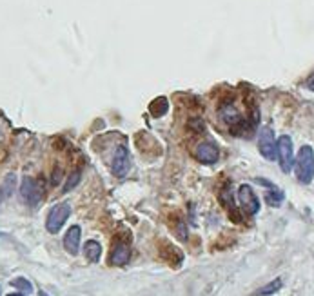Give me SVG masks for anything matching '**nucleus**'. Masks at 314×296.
Wrapping results in <instances>:
<instances>
[{"label": "nucleus", "mask_w": 314, "mask_h": 296, "mask_svg": "<svg viewBox=\"0 0 314 296\" xmlns=\"http://www.w3.org/2000/svg\"><path fill=\"white\" fill-rule=\"evenodd\" d=\"M294 171L296 178L301 184H310L314 178V149L310 146H301L298 151V156L294 160Z\"/></svg>", "instance_id": "f257e3e1"}, {"label": "nucleus", "mask_w": 314, "mask_h": 296, "mask_svg": "<svg viewBox=\"0 0 314 296\" xmlns=\"http://www.w3.org/2000/svg\"><path fill=\"white\" fill-rule=\"evenodd\" d=\"M276 156L280 162V169L283 173H289L294 165V149H292V140L285 135L276 140Z\"/></svg>", "instance_id": "f03ea898"}, {"label": "nucleus", "mask_w": 314, "mask_h": 296, "mask_svg": "<svg viewBox=\"0 0 314 296\" xmlns=\"http://www.w3.org/2000/svg\"><path fill=\"white\" fill-rule=\"evenodd\" d=\"M69 214H71V205L69 204H56L53 209L49 211L47 214V220H46V229L47 232L51 234H56V232L62 229V225L66 223V220L69 218Z\"/></svg>", "instance_id": "7ed1b4c3"}, {"label": "nucleus", "mask_w": 314, "mask_h": 296, "mask_svg": "<svg viewBox=\"0 0 314 296\" xmlns=\"http://www.w3.org/2000/svg\"><path fill=\"white\" fill-rule=\"evenodd\" d=\"M20 196L28 205H37L44 196V189L38 180H35L33 176H26L20 184Z\"/></svg>", "instance_id": "20e7f679"}, {"label": "nucleus", "mask_w": 314, "mask_h": 296, "mask_svg": "<svg viewBox=\"0 0 314 296\" xmlns=\"http://www.w3.org/2000/svg\"><path fill=\"white\" fill-rule=\"evenodd\" d=\"M238 200H240V204H241V209L245 211L247 214H250V216H255L260 211L258 196L255 195V191H253V187H250L249 184L240 186V189H238Z\"/></svg>", "instance_id": "39448f33"}, {"label": "nucleus", "mask_w": 314, "mask_h": 296, "mask_svg": "<svg viewBox=\"0 0 314 296\" xmlns=\"http://www.w3.org/2000/svg\"><path fill=\"white\" fill-rule=\"evenodd\" d=\"M260 153L264 155V158L274 160L276 156V140H274V131L269 126H264L260 129V140H258Z\"/></svg>", "instance_id": "423d86ee"}, {"label": "nucleus", "mask_w": 314, "mask_h": 296, "mask_svg": "<svg viewBox=\"0 0 314 296\" xmlns=\"http://www.w3.org/2000/svg\"><path fill=\"white\" fill-rule=\"evenodd\" d=\"M129 165H131V162H129V151L125 146H118L116 149H114V156H113V164H111V167H113V174L114 176H125V174L129 173Z\"/></svg>", "instance_id": "0eeeda50"}, {"label": "nucleus", "mask_w": 314, "mask_h": 296, "mask_svg": "<svg viewBox=\"0 0 314 296\" xmlns=\"http://www.w3.org/2000/svg\"><path fill=\"white\" fill-rule=\"evenodd\" d=\"M131 258V247H129L128 242H122V240H116L114 242L113 249H111V265H116V267H122L125 265Z\"/></svg>", "instance_id": "6e6552de"}, {"label": "nucleus", "mask_w": 314, "mask_h": 296, "mask_svg": "<svg viewBox=\"0 0 314 296\" xmlns=\"http://www.w3.org/2000/svg\"><path fill=\"white\" fill-rule=\"evenodd\" d=\"M195 155H196V158H198V162H202V164H205V165H211V164H214V162H218L220 151L213 142H202L200 146L196 147Z\"/></svg>", "instance_id": "1a4fd4ad"}, {"label": "nucleus", "mask_w": 314, "mask_h": 296, "mask_svg": "<svg viewBox=\"0 0 314 296\" xmlns=\"http://www.w3.org/2000/svg\"><path fill=\"white\" fill-rule=\"evenodd\" d=\"M220 119H222V122L225 124V126H229V128H238V126L243 124L241 113L236 109V105H232L231 102L220 105Z\"/></svg>", "instance_id": "9d476101"}, {"label": "nucleus", "mask_w": 314, "mask_h": 296, "mask_svg": "<svg viewBox=\"0 0 314 296\" xmlns=\"http://www.w3.org/2000/svg\"><path fill=\"white\" fill-rule=\"evenodd\" d=\"M218 198H220V204L229 211V216H232L234 222H240V216H238V209H236V204H234V196H232V187L231 184H225V186L220 189L218 193Z\"/></svg>", "instance_id": "9b49d317"}, {"label": "nucleus", "mask_w": 314, "mask_h": 296, "mask_svg": "<svg viewBox=\"0 0 314 296\" xmlns=\"http://www.w3.org/2000/svg\"><path fill=\"white\" fill-rule=\"evenodd\" d=\"M80 236H82V229L80 225H71L68 229L64 236V249L68 251L71 256L78 255V249H80Z\"/></svg>", "instance_id": "f8f14e48"}, {"label": "nucleus", "mask_w": 314, "mask_h": 296, "mask_svg": "<svg viewBox=\"0 0 314 296\" xmlns=\"http://www.w3.org/2000/svg\"><path fill=\"white\" fill-rule=\"evenodd\" d=\"M84 255H86V258L89 260V262L96 264L102 256V246L96 240H87L86 247H84Z\"/></svg>", "instance_id": "ddd939ff"}, {"label": "nucleus", "mask_w": 314, "mask_h": 296, "mask_svg": "<svg viewBox=\"0 0 314 296\" xmlns=\"http://www.w3.org/2000/svg\"><path fill=\"white\" fill-rule=\"evenodd\" d=\"M15 182H17V176H15L13 173H10L4 178V182H2V186H0V204H2L4 200H8V198L13 195Z\"/></svg>", "instance_id": "4468645a"}, {"label": "nucleus", "mask_w": 314, "mask_h": 296, "mask_svg": "<svg viewBox=\"0 0 314 296\" xmlns=\"http://www.w3.org/2000/svg\"><path fill=\"white\" fill-rule=\"evenodd\" d=\"M149 111H151V113H153V116H164V114L169 111V104H167V100H165L164 96H160V98H156L155 102H151Z\"/></svg>", "instance_id": "2eb2a0df"}, {"label": "nucleus", "mask_w": 314, "mask_h": 296, "mask_svg": "<svg viewBox=\"0 0 314 296\" xmlns=\"http://www.w3.org/2000/svg\"><path fill=\"white\" fill-rule=\"evenodd\" d=\"M282 278H276V280H273V282H269L265 287H262L258 292H256L255 296H271L274 294V292H278L280 289H282Z\"/></svg>", "instance_id": "dca6fc26"}, {"label": "nucleus", "mask_w": 314, "mask_h": 296, "mask_svg": "<svg viewBox=\"0 0 314 296\" xmlns=\"http://www.w3.org/2000/svg\"><path fill=\"white\" fill-rule=\"evenodd\" d=\"M265 200H267L269 205L278 207V205H282V202H283V191H280L278 187L271 186V191L265 195Z\"/></svg>", "instance_id": "f3484780"}, {"label": "nucleus", "mask_w": 314, "mask_h": 296, "mask_svg": "<svg viewBox=\"0 0 314 296\" xmlns=\"http://www.w3.org/2000/svg\"><path fill=\"white\" fill-rule=\"evenodd\" d=\"M11 285L13 287H17L19 291H22V292H33V285H31V282H29L28 278H15V280H11Z\"/></svg>", "instance_id": "a211bd4d"}, {"label": "nucleus", "mask_w": 314, "mask_h": 296, "mask_svg": "<svg viewBox=\"0 0 314 296\" xmlns=\"http://www.w3.org/2000/svg\"><path fill=\"white\" fill-rule=\"evenodd\" d=\"M80 178H82V173H80V171H73V173H71V176L68 178V184L64 186V193L75 189V187L78 186V182H80Z\"/></svg>", "instance_id": "6ab92c4d"}, {"label": "nucleus", "mask_w": 314, "mask_h": 296, "mask_svg": "<svg viewBox=\"0 0 314 296\" xmlns=\"http://www.w3.org/2000/svg\"><path fill=\"white\" fill-rule=\"evenodd\" d=\"M204 120L202 119H195V120H191V122H189V128H195L196 131H204Z\"/></svg>", "instance_id": "aec40b11"}, {"label": "nucleus", "mask_w": 314, "mask_h": 296, "mask_svg": "<svg viewBox=\"0 0 314 296\" xmlns=\"http://www.w3.org/2000/svg\"><path fill=\"white\" fill-rule=\"evenodd\" d=\"M305 86L309 87L310 91H314V73H312V75H310V77H309V78H307V82H305Z\"/></svg>", "instance_id": "412c9836"}, {"label": "nucleus", "mask_w": 314, "mask_h": 296, "mask_svg": "<svg viewBox=\"0 0 314 296\" xmlns=\"http://www.w3.org/2000/svg\"><path fill=\"white\" fill-rule=\"evenodd\" d=\"M8 296H24V294H20V292H11V294H8Z\"/></svg>", "instance_id": "4be33fe9"}, {"label": "nucleus", "mask_w": 314, "mask_h": 296, "mask_svg": "<svg viewBox=\"0 0 314 296\" xmlns=\"http://www.w3.org/2000/svg\"><path fill=\"white\" fill-rule=\"evenodd\" d=\"M38 296H49V294H47V292H44V291H40V292H38Z\"/></svg>", "instance_id": "5701e85b"}]
</instances>
